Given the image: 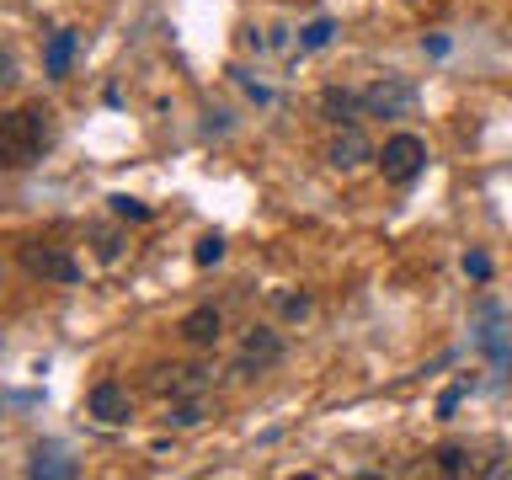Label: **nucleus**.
Wrapping results in <instances>:
<instances>
[{
  "instance_id": "nucleus-8",
  "label": "nucleus",
  "mask_w": 512,
  "mask_h": 480,
  "mask_svg": "<svg viewBox=\"0 0 512 480\" xmlns=\"http://www.w3.org/2000/svg\"><path fill=\"white\" fill-rule=\"evenodd\" d=\"M203 384H208V374H203V368H192V363H176V368H160V374H155V390L171 395V400L203 395Z\"/></svg>"
},
{
  "instance_id": "nucleus-9",
  "label": "nucleus",
  "mask_w": 512,
  "mask_h": 480,
  "mask_svg": "<svg viewBox=\"0 0 512 480\" xmlns=\"http://www.w3.org/2000/svg\"><path fill=\"white\" fill-rule=\"evenodd\" d=\"M75 32L70 27H59L54 32V38H48V48H43V75L48 80H64V75H70V64H75Z\"/></svg>"
},
{
  "instance_id": "nucleus-16",
  "label": "nucleus",
  "mask_w": 512,
  "mask_h": 480,
  "mask_svg": "<svg viewBox=\"0 0 512 480\" xmlns=\"http://www.w3.org/2000/svg\"><path fill=\"white\" fill-rule=\"evenodd\" d=\"M278 310H283V320H304L315 310V299L310 294H278Z\"/></svg>"
},
{
  "instance_id": "nucleus-10",
  "label": "nucleus",
  "mask_w": 512,
  "mask_h": 480,
  "mask_svg": "<svg viewBox=\"0 0 512 480\" xmlns=\"http://www.w3.org/2000/svg\"><path fill=\"white\" fill-rule=\"evenodd\" d=\"M219 331H224V315L214 310V304H203V310H192V315L182 320V336H187L192 347H214Z\"/></svg>"
},
{
  "instance_id": "nucleus-6",
  "label": "nucleus",
  "mask_w": 512,
  "mask_h": 480,
  "mask_svg": "<svg viewBox=\"0 0 512 480\" xmlns=\"http://www.w3.org/2000/svg\"><path fill=\"white\" fill-rule=\"evenodd\" d=\"M22 267L32 272V278H54V283H75L80 278L75 256L64 251V246H27L22 251Z\"/></svg>"
},
{
  "instance_id": "nucleus-2",
  "label": "nucleus",
  "mask_w": 512,
  "mask_h": 480,
  "mask_svg": "<svg viewBox=\"0 0 512 480\" xmlns=\"http://www.w3.org/2000/svg\"><path fill=\"white\" fill-rule=\"evenodd\" d=\"M278 363H283V336L272 326H251L240 352H235V374L251 379V374H267V368H278Z\"/></svg>"
},
{
  "instance_id": "nucleus-15",
  "label": "nucleus",
  "mask_w": 512,
  "mask_h": 480,
  "mask_svg": "<svg viewBox=\"0 0 512 480\" xmlns=\"http://www.w3.org/2000/svg\"><path fill=\"white\" fill-rule=\"evenodd\" d=\"M219 256H224V235H203L198 246H192V262H198V267H214Z\"/></svg>"
},
{
  "instance_id": "nucleus-18",
  "label": "nucleus",
  "mask_w": 512,
  "mask_h": 480,
  "mask_svg": "<svg viewBox=\"0 0 512 480\" xmlns=\"http://www.w3.org/2000/svg\"><path fill=\"white\" fill-rule=\"evenodd\" d=\"M112 203V214H118V219H150V208H144L139 198H123V192H118V198H107Z\"/></svg>"
},
{
  "instance_id": "nucleus-21",
  "label": "nucleus",
  "mask_w": 512,
  "mask_h": 480,
  "mask_svg": "<svg viewBox=\"0 0 512 480\" xmlns=\"http://www.w3.org/2000/svg\"><path fill=\"white\" fill-rule=\"evenodd\" d=\"M464 390H470V384H454V390H443V400H438V416H454V411H459V400H464Z\"/></svg>"
},
{
  "instance_id": "nucleus-13",
  "label": "nucleus",
  "mask_w": 512,
  "mask_h": 480,
  "mask_svg": "<svg viewBox=\"0 0 512 480\" xmlns=\"http://www.w3.org/2000/svg\"><path fill=\"white\" fill-rule=\"evenodd\" d=\"M203 416H208L203 395H187V400H176V406H171V416H166V422H171V427H198Z\"/></svg>"
},
{
  "instance_id": "nucleus-4",
  "label": "nucleus",
  "mask_w": 512,
  "mask_h": 480,
  "mask_svg": "<svg viewBox=\"0 0 512 480\" xmlns=\"http://www.w3.org/2000/svg\"><path fill=\"white\" fill-rule=\"evenodd\" d=\"M427 166V144L416 139V134H390L384 139V150H379V171L390 176V182H411L416 171Z\"/></svg>"
},
{
  "instance_id": "nucleus-14",
  "label": "nucleus",
  "mask_w": 512,
  "mask_h": 480,
  "mask_svg": "<svg viewBox=\"0 0 512 480\" xmlns=\"http://www.w3.org/2000/svg\"><path fill=\"white\" fill-rule=\"evenodd\" d=\"M331 32H336L331 16H315V22H304V27H299V48H326V43H331Z\"/></svg>"
},
{
  "instance_id": "nucleus-5",
  "label": "nucleus",
  "mask_w": 512,
  "mask_h": 480,
  "mask_svg": "<svg viewBox=\"0 0 512 480\" xmlns=\"http://www.w3.org/2000/svg\"><path fill=\"white\" fill-rule=\"evenodd\" d=\"M326 160L336 171H358V166H368V160H379V150L368 144V134L358 123H342V128H336V139L326 144Z\"/></svg>"
},
{
  "instance_id": "nucleus-12",
  "label": "nucleus",
  "mask_w": 512,
  "mask_h": 480,
  "mask_svg": "<svg viewBox=\"0 0 512 480\" xmlns=\"http://www.w3.org/2000/svg\"><path fill=\"white\" fill-rule=\"evenodd\" d=\"M438 470H443V475H480V464H475V454H470V448H459V443H443V448H438Z\"/></svg>"
},
{
  "instance_id": "nucleus-3",
  "label": "nucleus",
  "mask_w": 512,
  "mask_h": 480,
  "mask_svg": "<svg viewBox=\"0 0 512 480\" xmlns=\"http://www.w3.org/2000/svg\"><path fill=\"white\" fill-rule=\"evenodd\" d=\"M363 107H368V118H406L416 107V86L406 75H384L363 91Z\"/></svg>"
},
{
  "instance_id": "nucleus-1",
  "label": "nucleus",
  "mask_w": 512,
  "mask_h": 480,
  "mask_svg": "<svg viewBox=\"0 0 512 480\" xmlns=\"http://www.w3.org/2000/svg\"><path fill=\"white\" fill-rule=\"evenodd\" d=\"M48 150V112L43 107H16L6 123H0V155L6 166H32Z\"/></svg>"
},
{
  "instance_id": "nucleus-7",
  "label": "nucleus",
  "mask_w": 512,
  "mask_h": 480,
  "mask_svg": "<svg viewBox=\"0 0 512 480\" xmlns=\"http://www.w3.org/2000/svg\"><path fill=\"white\" fill-rule=\"evenodd\" d=\"M86 406H91V416H96V422L118 427V422H128V416H134V395H128L118 379H102V384L91 390V400H86Z\"/></svg>"
},
{
  "instance_id": "nucleus-20",
  "label": "nucleus",
  "mask_w": 512,
  "mask_h": 480,
  "mask_svg": "<svg viewBox=\"0 0 512 480\" xmlns=\"http://www.w3.org/2000/svg\"><path fill=\"white\" fill-rule=\"evenodd\" d=\"M464 272H470V278H491V256L486 251H470V256H464Z\"/></svg>"
},
{
  "instance_id": "nucleus-19",
  "label": "nucleus",
  "mask_w": 512,
  "mask_h": 480,
  "mask_svg": "<svg viewBox=\"0 0 512 480\" xmlns=\"http://www.w3.org/2000/svg\"><path fill=\"white\" fill-rule=\"evenodd\" d=\"M123 251V240L112 235V230H96V256H102V262H112V256Z\"/></svg>"
},
{
  "instance_id": "nucleus-17",
  "label": "nucleus",
  "mask_w": 512,
  "mask_h": 480,
  "mask_svg": "<svg viewBox=\"0 0 512 480\" xmlns=\"http://www.w3.org/2000/svg\"><path fill=\"white\" fill-rule=\"evenodd\" d=\"M32 475H48V480H75L80 470H75L70 459H38V464H32Z\"/></svg>"
},
{
  "instance_id": "nucleus-11",
  "label": "nucleus",
  "mask_w": 512,
  "mask_h": 480,
  "mask_svg": "<svg viewBox=\"0 0 512 480\" xmlns=\"http://www.w3.org/2000/svg\"><path fill=\"white\" fill-rule=\"evenodd\" d=\"M358 107H363V96H358V91H347V86H326V91H320V112H326L336 128L358 118Z\"/></svg>"
}]
</instances>
